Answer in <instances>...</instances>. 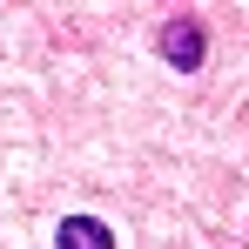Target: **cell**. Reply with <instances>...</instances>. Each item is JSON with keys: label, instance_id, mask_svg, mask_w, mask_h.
Segmentation results:
<instances>
[{"label": "cell", "instance_id": "cell-2", "mask_svg": "<svg viewBox=\"0 0 249 249\" xmlns=\"http://www.w3.org/2000/svg\"><path fill=\"white\" fill-rule=\"evenodd\" d=\"M54 243H61V249H115V236H108V222H101V215H68Z\"/></svg>", "mask_w": 249, "mask_h": 249}, {"label": "cell", "instance_id": "cell-1", "mask_svg": "<svg viewBox=\"0 0 249 249\" xmlns=\"http://www.w3.org/2000/svg\"><path fill=\"white\" fill-rule=\"evenodd\" d=\"M162 54L175 68H202V20H196V14H175L162 27Z\"/></svg>", "mask_w": 249, "mask_h": 249}]
</instances>
